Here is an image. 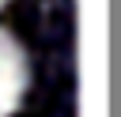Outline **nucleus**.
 I'll return each instance as SVG.
<instances>
[{"label": "nucleus", "instance_id": "obj_1", "mask_svg": "<svg viewBox=\"0 0 121 117\" xmlns=\"http://www.w3.org/2000/svg\"><path fill=\"white\" fill-rule=\"evenodd\" d=\"M30 87V60L15 34L0 26V117H11Z\"/></svg>", "mask_w": 121, "mask_h": 117}, {"label": "nucleus", "instance_id": "obj_2", "mask_svg": "<svg viewBox=\"0 0 121 117\" xmlns=\"http://www.w3.org/2000/svg\"><path fill=\"white\" fill-rule=\"evenodd\" d=\"M4 4H8V0H0V8H4Z\"/></svg>", "mask_w": 121, "mask_h": 117}]
</instances>
